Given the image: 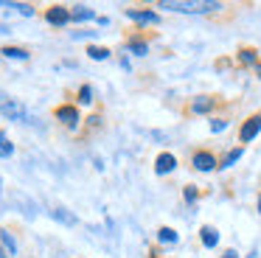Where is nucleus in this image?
I'll return each mask as SVG.
<instances>
[{
	"instance_id": "f257e3e1",
	"label": "nucleus",
	"mask_w": 261,
	"mask_h": 258,
	"mask_svg": "<svg viewBox=\"0 0 261 258\" xmlns=\"http://www.w3.org/2000/svg\"><path fill=\"white\" fill-rule=\"evenodd\" d=\"M158 9L186 11V14H208V11L219 9V3L216 0H163V3H158Z\"/></svg>"
},
{
	"instance_id": "f03ea898",
	"label": "nucleus",
	"mask_w": 261,
	"mask_h": 258,
	"mask_svg": "<svg viewBox=\"0 0 261 258\" xmlns=\"http://www.w3.org/2000/svg\"><path fill=\"white\" fill-rule=\"evenodd\" d=\"M0 115H3V118H9V121H17V123H29V121H31L29 110H25V107L20 104L17 98L6 95L3 90H0Z\"/></svg>"
},
{
	"instance_id": "7ed1b4c3",
	"label": "nucleus",
	"mask_w": 261,
	"mask_h": 258,
	"mask_svg": "<svg viewBox=\"0 0 261 258\" xmlns=\"http://www.w3.org/2000/svg\"><path fill=\"white\" fill-rule=\"evenodd\" d=\"M45 17H48L51 25H68L70 22V9H65V6H51Z\"/></svg>"
},
{
	"instance_id": "20e7f679",
	"label": "nucleus",
	"mask_w": 261,
	"mask_h": 258,
	"mask_svg": "<svg viewBox=\"0 0 261 258\" xmlns=\"http://www.w3.org/2000/svg\"><path fill=\"white\" fill-rule=\"evenodd\" d=\"M177 168V157L169 154V151H163V154H158V160H154V171L158 174H169Z\"/></svg>"
},
{
	"instance_id": "39448f33",
	"label": "nucleus",
	"mask_w": 261,
	"mask_h": 258,
	"mask_svg": "<svg viewBox=\"0 0 261 258\" xmlns=\"http://www.w3.org/2000/svg\"><path fill=\"white\" fill-rule=\"evenodd\" d=\"M258 132H261V115L247 118V123L242 126V140H244V143H250V140H253Z\"/></svg>"
},
{
	"instance_id": "423d86ee",
	"label": "nucleus",
	"mask_w": 261,
	"mask_h": 258,
	"mask_svg": "<svg viewBox=\"0 0 261 258\" xmlns=\"http://www.w3.org/2000/svg\"><path fill=\"white\" fill-rule=\"evenodd\" d=\"M191 163H194V168H197V171H211V168H216V157L208 154V151H197Z\"/></svg>"
},
{
	"instance_id": "0eeeda50",
	"label": "nucleus",
	"mask_w": 261,
	"mask_h": 258,
	"mask_svg": "<svg viewBox=\"0 0 261 258\" xmlns=\"http://www.w3.org/2000/svg\"><path fill=\"white\" fill-rule=\"evenodd\" d=\"M126 17H129V20H135V22H149V25L160 22L158 11H135V9H129V11H126Z\"/></svg>"
},
{
	"instance_id": "6e6552de",
	"label": "nucleus",
	"mask_w": 261,
	"mask_h": 258,
	"mask_svg": "<svg viewBox=\"0 0 261 258\" xmlns=\"http://www.w3.org/2000/svg\"><path fill=\"white\" fill-rule=\"evenodd\" d=\"M57 118L62 123H68V126H76V123H79V110H76V107H59Z\"/></svg>"
},
{
	"instance_id": "1a4fd4ad",
	"label": "nucleus",
	"mask_w": 261,
	"mask_h": 258,
	"mask_svg": "<svg viewBox=\"0 0 261 258\" xmlns=\"http://www.w3.org/2000/svg\"><path fill=\"white\" fill-rule=\"evenodd\" d=\"M96 17V11L90 9V6H73L70 9V20L73 22H87V20H93Z\"/></svg>"
},
{
	"instance_id": "9d476101",
	"label": "nucleus",
	"mask_w": 261,
	"mask_h": 258,
	"mask_svg": "<svg viewBox=\"0 0 261 258\" xmlns=\"http://www.w3.org/2000/svg\"><path fill=\"white\" fill-rule=\"evenodd\" d=\"M199 239H202V244L208 247V250H214V247L219 244V233H216L214 227H208V224H205V227L199 230Z\"/></svg>"
},
{
	"instance_id": "9b49d317",
	"label": "nucleus",
	"mask_w": 261,
	"mask_h": 258,
	"mask_svg": "<svg viewBox=\"0 0 261 258\" xmlns=\"http://www.w3.org/2000/svg\"><path fill=\"white\" fill-rule=\"evenodd\" d=\"M0 244H3V250H6L9 255H17V241H14V236L9 233V230H0Z\"/></svg>"
},
{
	"instance_id": "f8f14e48",
	"label": "nucleus",
	"mask_w": 261,
	"mask_h": 258,
	"mask_svg": "<svg viewBox=\"0 0 261 258\" xmlns=\"http://www.w3.org/2000/svg\"><path fill=\"white\" fill-rule=\"evenodd\" d=\"M0 54H3V56H6V59H20V62H25V59H29V50H25V48H14V45H6V48H3V50H0Z\"/></svg>"
},
{
	"instance_id": "ddd939ff",
	"label": "nucleus",
	"mask_w": 261,
	"mask_h": 258,
	"mask_svg": "<svg viewBox=\"0 0 261 258\" xmlns=\"http://www.w3.org/2000/svg\"><path fill=\"white\" fill-rule=\"evenodd\" d=\"M51 216H54V219H57V222H62V224H68V227H73V224H76V222H79V219H76V216H73V213H68V211H65V208H54V211H51Z\"/></svg>"
},
{
	"instance_id": "4468645a",
	"label": "nucleus",
	"mask_w": 261,
	"mask_h": 258,
	"mask_svg": "<svg viewBox=\"0 0 261 258\" xmlns=\"http://www.w3.org/2000/svg\"><path fill=\"white\" fill-rule=\"evenodd\" d=\"M158 241H160V244H177V241H180V236H177L174 227H160L158 230Z\"/></svg>"
},
{
	"instance_id": "2eb2a0df",
	"label": "nucleus",
	"mask_w": 261,
	"mask_h": 258,
	"mask_svg": "<svg viewBox=\"0 0 261 258\" xmlns=\"http://www.w3.org/2000/svg\"><path fill=\"white\" fill-rule=\"evenodd\" d=\"M14 154V143L9 140L6 132H0V157H12Z\"/></svg>"
},
{
	"instance_id": "dca6fc26",
	"label": "nucleus",
	"mask_w": 261,
	"mask_h": 258,
	"mask_svg": "<svg viewBox=\"0 0 261 258\" xmlns=\"http://www.w3.org/2000/svg\"><path fill=\"white\" fill-rule=\"evenodd\" d=\"M126 48H129L135 56H146L149 54V45L143 42V39H129V45H126Z\"/></svg>"
},
{
	"instance_id": "f3484780",
	"label": "nucleus",
	"mask_w": 261,
	"mask_h": 258,
	"mask_svg": "<svg viewBox=\"0 0 261 258\" xmlns=\"http://www.w3.org/2000/svg\"><path fill=\"white\" fill-rule=\"evenodd\" d=\"M242 154H244V149H242V146H239V149H233V151H227V157L222 160V166H219V168H230L233 163H239V160H242Z\"/></svg>"
},
{
	"instance_id": "a211bd4d",
	"label": "nucleus",
	"mask_w": 261,
	"mask_h": 258,
	"mask_svg": "<svg viewBox=\"0 0 261 258\" xmlns=\"http://www.w3.org/2000/svg\"><path fill=\"white\" fill-rule=\"evenodd\" d=\"M87 56L96 59V62H104V59H110V50L107 48H98V45H90V48H87Z\"/></svg>"
},
{
	"instance_id": "6ab92c4d",
	"label": "nucleus",
	"mask_w": 261,
	"mask_h": 258,
	"mask_svg": "<svg viewBox=\"0 0 261 258\" xmlns=\"http://www.w3.org/2000/svg\"><path fill=\"white\" fill-rule=\"evenodd\" d=\"M211 110H214V98H199V101H194V112H197V115L211 112Z\"/></svg>"
},
{
	"instance_id": "aec40b11",
	"label": "nucleus",
	"mask_w": 261,
	"mask_h": 258,
	"mask_svg": "<svg viewBox=\"0 0 261 258\" xmlns=\"http://www.w3.org/2000/svg\"><path fill=\"white\" fill-rule=\"evenodd\" d=\"M79 101H82V104H90V101H93V87H90V84H85V87L79 90Z\"/></svg>"
},
{
	"instance_id": "412c9836",
	"label": "nucleus",
	"mask_w": 261,
	"mask_h": 258,
	"mask_svg": "<svg viewBox=\"0 0 261 258\" xmlns=\"http://www.w3.org/2000/svg\"><path fill=\"white\" fill-rule=\"evenodd\" d=\"M12 9H17V11H20V14H23V17H34V9H31V6H29V3H14V6H12Z\"/></svg>"
},
{
	"instance_id": "4be33fe9",
	"label": "nucleus",
	"mask_w": 261,
	"mask_h": 258,
	"mask_svg": "<svg viewBox=\"0 0 261 258\" xmlns=\"http://www.w3.org/2000/svg\"><path fill=\"white\" fill-rule=\"evenodd\" d=\"M239 56H242L244 65H258V62H255V50H242Z\"/></svg>"
},
{
	"instance_id": "5701e85b",
	"label": "nucleus",
	"mask_w": 261,
	"mask_h": 258,
	"mask_svg": "<svg viewBox=\"0 0 261 258\" xmlns=\"http://www.w3.org/2000/svg\"><path fill=\"white\" fill-rule=\"evenodd\" d=\"M227 126V121H211V132H222Z\"/></svg>"
},
{
	"instance_id": "b1692460",
	"label": "nucleus",
	"mask_w": 261,
	"mask_h": 258,
	"mask_svg": "<svg viewBox=\"0 0 261 258\" xmlns=\"http://www.w3.org/2000/svg\"><path fill=\"white\" fill-rule=\"evenodd\" d=\"M186 199L194 202V199H197V191H194V188H186Z\"/></svg>"
},
{
	"instance_id": "393cba45",
	"label": "nucleus",
	"mask_w": 261,
	"mask_h": 258,
	"mask_svg": "<svg viewBox=\"0 0 261 258\" xmlns=\"http://www.w3.org/2000/svg\"><path fill=\"white\" fill-rule=\"evenodd\" d=\"M0 258H9V252L3 250V244H0Z\"/></svg>"
},
{
	"instance_id": "a878e982",
	"label": "nucleus",
	"mask_w": 261,
	"mask_h": 258,
	"mask_svg": "<svg viewBox=\"0 0 261 258\" xmlns=\"http://www.w3.org/2000/svg\"><path fill=\"white\" fill-rule=\"evenodd\" d=\"M222 258H239V255H236V252H225Z\"/></svg>"
},
{
	"instance_id": "bb28decb",
	"label": "nucleus",
	"mask_w": 261,
	"mask_h": 258,
	"mask_svg": "<svg viewBox=\"0 0 261 258\" xmlns=\"http://www.w3.org/2000/svg\"><path fill=\"white\" fill-rule=\"evenodd\" d=\"M255 70H258V76H261V65H255Z\"/></svg>"
},
{
	"instance_id": "cd10ccee",
	"label": "nucleus",
	"mask_w": 261,
	"mask_h": 258,
	"mask_svg": "<svg viewBox=\"0 0 261 258\" xmlns=\"http://www.w3.org/2000/svg\"><path fill=\"white\" fill-rule=\"evenodd\" d=\"M258 213H261V199H258Z\"/></svg>"
}]
</instances>
